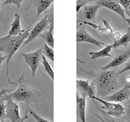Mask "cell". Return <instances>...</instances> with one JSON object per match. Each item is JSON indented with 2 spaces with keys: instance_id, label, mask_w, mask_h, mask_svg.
<instances>
[{
  "instance_id": "cell-1",
  "label": "cell",
  "mask_w": 130,
  "mask_h": 122,
  "mask_svg": "<svg viewBox=\"0 0 130 122\" xmlns=\"http://www.w3.org/2000/svg\"><path fill=\"white\" fill-rule=\"evenodd\" d=\"M32 24L26 28V29L22 34L18 35H7L0 38V51L7 57V77L8 79V83L11 85H18V82H13L10 80L9 77V64L12 56L15 53L20 50L28 38L29 32L32 29Z\"/></svg>"
},
{
  "instance_id": "cell-2",
  "label": "cell",
  "mask_w": 130,
  "mask_h": 122,
  "mask_svg": "<svg viewBox=\"0 0 130 122\" xmlns=\"http://www.w3.org/2000/svg\"><path fill=\"white\" fill-rule=\"evenodd\" d=\"M120 77L119 70L114 68L112 70H106L96 75L95 81H93L97 95L99 97L109 95L118 87V77Z\"/></svg>"
},
{
  "instance_id": "cell-3",
  "label": "cell",
  "mask_w": 130,
  "mask_h": 122,
  "mask_svg": "<svg viewBox=\"0 0 130 122\" xmlns=\"http://www.w3.org/2000/svg\"><path fill=\"white\" fill-rule=\"evenodd\" d=\"M18 88L13 93L9 94L11 99L17 102H24L27 104V107L31 103H38L40 99V93L38 90L32 89L27 84V81L24 79V69L21 77L18 80Z\"/></svg>"
},
{
  "instance_id": "cell-4",
  "label": "cell",
  "mask_w": 130,
  "mask_h": 122,
  "mask_svg": "<svg viewBox=\"0 0 130 122\" xmlns=\"http://www.w3.org/2000/svg\"><path fill=\"white\" fill-rule=\"evenodd\" d=\"M53 21H54V19H53L52 13L49 14L45 16V17H43L34 28H32V29L30 30L29 34H28L27 39L24 41V42L23 43L20 49H22L23 47L27 46L28 43H30L34 40H35L38 37H39V35L41 34H42V33L49 27L51 23Z\"/></svg>"
},
{
  "instance_id": "cell-5",
  "label": "cell",
  "mask_w": 130,
  "mask_h": 122,
  "mask_svg": "<svg viewBox=\"0 0 130 122\" xmlns=\"http://www.w3.org/2000/svg\"><path fill=\"white\" fill-rule=\"evenodd\" d=\"M4 98L6 99V118L7 120L10 122H24L28 119V112L23 117L20 116L18 104L11 99L8 94H6Z\"/></svg>"
},
{
  "instance_id": "cell-6",
  "label": "cell",
  "mask_w": 130,
  "mask_h": 122,
  "mask_svg": "<svg viewBox=\"0 0 130 122\" xmlns=\"http://www.w3.org/2000/svg\"><path fill=\"white\" fill-rule=\"evenodd\" d=\"M92 100H95L101 103L103 106L101 107L102 110H104L108 115L114 117H121L124 114V108L123 105L120 104V103H114V102H109L107 100L102 99L100 98L94 96Z\"/></svg>"
},
{
  "instance_id": "cell-7",
  "label": "cell",
  "mask_w": 130,
  "mask_h": 122,
  "mask_svg": "<svg viewBox=\"0 0 130 122\" xmlns=\"http://www.w3.org/2000/svg\"><path fill=\"white\" fill-rule=\"evenodd\" d=\"M20 55L23 56L25 63L30 67L32 72V77H34L36 75L37 69L39 68L40 62L42 61V57L43 55V47H41L37 51L30 53L20 52Z\"/></svg>"
},
{
  "instance_id": "cell-8",
  "label": "cell",
  "mask_w": 130,
  "mask_h": 122,
  "mask_svg": "<svg viewBox=\"0 0 130 122\" xmlns=\"http://www.w3.org/2000/svg\"><path fill=\"white\" fill-rule=\"evenodd\" d=\"M76 89L77 93L80 96L85 98H90L92 99L95 96V86L93 82H90L89 80L77 79L76 80Z\"/></svg>"
},
{
  "instance_id": "cell-9",
  "label": "cell",
  "mask_w": 130,
  "mask_h": 122,
  "mask_svg": "<svg viewBox=\"0 0 130 122\" xmlns=\"http://www.w3.org/2000/svg\"><path fill=\"white\" fill-rule=\"evenodd\" d=\"M98 4H99L101 7H105L107 9L114 11L117 15H119L123 21L125 22L126 20V14L124 8L121 7L118 0H96Z\"/></svg>"
},
{
  "instance_id": "cell-10",
  "label": "cell",
  "mask_w": 130,
  "mask_h": 122,
  "mask_svg": "<svg viewBox=\"0 0 130 122\" xmlns=\"http://www.w3.org/2000/svg\"><path fill=\"white\" fill-rule=\"evenodd\" d=\"M76 42H88L95 45V46L99 47L101 49L103 46H106L105 43L97 40L89 34L86 30V28H85V25H82V24H81L80 28L76 32Z\"/></svg>"
},
{
  "instance_id": "cell-11",
  "label": "cell",
  "mask_w": 130,
  "mask_h": 122,
  "mask_svg": "<svg viewBox=\"0 0 130 122\" xmlns=\"http://www.w3.org/2000/svg\"><path fill=\"white\" fill-rule=\"evenodd\" d=\"M129 57H130V48L126 49L124 51H120L111 62L102 68V71H106L108 70V69L115 68L120 66V65L124 64L129 59Z\"/></svg>"
},
{
  "instance_id": "cell-12",
  "label": "cell",
  "mask_w": 130,
  "mask_h": 122,
  "mask_svg": "<svg viewBox=\"0 0 130 122\" xmlns=\"http://www.w3.org/2000/svg\"><path fill=\"white\" fill-rule=\"evenodd\" d=\"M130 97V85L128 83L125 85L123 88H121L118 91L115 92L112 95L105 96L103 99L109 102H114V103H121L126 99H128Z\"/></svg>"
},
{
  "instance_id": "cell-13",
  "label": "cell",
  "mask_w": 130,
  "mask_h": 122,
  "mask_svg": "<svg viewBox=\"0 0 130 122\" xmlns=\"http://www.w3.org/2000/svg\"><path fill=\"white\" fill-rule=\"evenodd\" d=\"M53 2L54 0H30V3H28L25 10L34 7L37 11V17H38L41 14L46 11L51 7Z\"/></svg>"
},
{
  "instance_id": "cell-14",
  "label": "cell",
  "mask_w": 130,
  "mask_h": 122,
  "mask_svg": "<svg viewBox=\"0 0 130 122\" xmlns=\"http://www.w3.org/2000/svg\"><path fill=\"white\" fill-rule=\"evenodd\" d=\"M85 108H86V98L80 96L76 92V116L81 122H86Z\"/></svg>"
},
{
  "instance_id": "cell-15",
  "label": "cell",
  "mask_w": 130,
  "mask_h": 122,
  "mask_svg": "<svg viewBox=\"0 0 130 122\" xmlns=\"http://www.w3.org/2000/svg\"><path fill=\"white\" fill-rule=\"evenodd\" d=\"M26 29V28H25ZM25 29L21 28V23H20V15L19 13H15V17L13 21L11 23V28L7 35H18L22 34Z\"/></svg>"
},
{
  "instance_id": "cell-16",
  "label": "cell",
  "mask_w": 130,
  "mask_h": 122,
  "mask_svg": "<svg viewBox=\"0 0 130 122\" xmlns=\"http://www.w3.org/2000/svg\"><path fill=\"white\" fill-rule=\"evenodd\" d=\"M101 7V6L99 4H98L97 3H94L93 4H91V5H85V8H84V16L85 18L87 20H93L96 17L98 11L99 10V8Z\"/></svg>"
},
{
  "instance_id": "cell-17",
  "label": "cell",
  "mask_w": 130,
  "mask_h": 122,
  "mask_svg": "<svg viewBox=\"0 0 130 122\" xmlns=\"http://www.w3.org/2000/svg\"><path fill=\"white\" fill-rule=\"evenodd\" d=\"M112 48H113L112 44L106 45L103 48H102L101 50L99 51L89 52V55H90V56H91V59L95 60V59H99V58H105V57H109V58H111V55L110 54V52H111Z\"/></svg>"
},
{
  "instance_id": "cell-18",
  "label": "cell",
  "mask_w": 130,
  "mask_h": 122,
  "mask_svg": "<svg viewBox=\"0 0 130 122\" xmlns=\"http://www.w3.org/2000/svg\"><path fill=\"white\" fill-rule=\"evenodd\" d=\"M53 29H54V21L51 22L49 27L45 30L42 34L39 35V38L44 39L45 43H46L48 46L54 48V38H53Z\"/></svg>"
},
{
  "instance_id": "cell-19",
  "label": "cell",
  "mask_w": 130,
  "mask_h": 122,
  "mask_svg": "<svg viewBox=\"0 0 130 122\" xmlns=\"http://www.w3.org/2000/svg\"><path fill=\"white\" fill-rule=\"evenodd\" d=\"M129 42H130V28L128 27L127 29V32H126L123 36H120V38L114 41L112 47L114 49H116L121 46H124L126 47Z\"/></svg>"
},
{
  "instance_id": "cell-20",
  "label": "cell",
  "mask_w": 130,
  "mask_h": 122,
  "mask_svg": "<svg viewBox=\"0 0 130 122\" xmlns=\"http://www.w3.org/2000/svg\"><path fill=\"white\" fill-rule=\"evenodd\" d=\"M95 116H97L101 122H126L124 119H121L120 117H114L102 111V116L95 114Z\"/></svg>"
},
{
  "instance_id": "cell-21",
  "label": "cell",
  "mask_w": 130,
  "mask_h": 122,
  "mask_svg": "<svg viewBox=\"0 0 130 122\" xmlns=\"http://www.w3.org/2000/svg\"><path fill=\"white\" fill-rule=\"evenodd\" d=\"M42 63L43 65V68L45 69V71L47 73V75L51 77V79L52 81H54V72H53V69L51 66V64H49L48 60L46 59V57L44 55L42 57Z\"/></svg>"
},
{
  "instance_id": "cell-22",
  "label": "cell",
  "mask_w": 130,
  "mask_h": 122,
  "mask_svg": "<svg viewBox=\"0 0 130 122\" xmlns=\"http://www.w3.org/2000/svg\"><path fill=\"white\" fill-rule=\"evenodd\" d=\"M43 55L50 59L51 62H54V50L53 48L48 46L46 43L43 45Z\"/></svg>"
},
{
  "instance_id": "cell-23",
  "label": "cell",
  "mask_w": 130,
  "mask_h": 122,
  "mask_svg": "<svg viewBox=\"0 0 130 122\" xmlns=\"http://www.w3.org/2000/svg\"><path fill=\"white\" fill-rule=\"evenodd\" d=\"M6 119V99L3 95L0 99V122L4 121Z\"/></svg>"
},
{
  "instance_id": "cell-24",
  "label": "cell",
  "mask_w": 130,
  "mask_h": 122,
  "mask_svg": "<svg viewBox=\"0 0 130 122\" xmlns=\"http://www.w3.org/2000/svg\"><path fill=\"white\" fill-rule=\"evenodd\" d=\"M24 0H5L3 3L1 4L2 7L4 6H8V9H9V7L11 5V4H14V5L16 6V7L18 9H20V6H21V3H23Z\"/></svg>"
},
{
  "instance_id": "cell-25",
  "label": "cell",
  "mask_w": 130,
  "mask_h": 122,
  "mask_svg": "<svg viewBox=\"0 0 130 122\" xmlns=\"http://www.w3.org/2000/svg\"><path fill=\"white\" fill-rule=\"evenodd\" d=\"M25 111L28 112V113H30L31 115L32 116V117H34V119L36 120L37 122H51V121H49V120H46V119H44V118H42V117H41L39 115H38V114H37V113L34 111V110H32L31 108H29V107H28Z\"/></svg>"
},
{
  "instance_id": "cell-26",
  "label": "cell",
  "mask_w": 130,
  "mask_h": 122,
  "mask_svg": "<svg viewBox=\"0 0 130 122\" xmlns=\"http://www.w3.org/2000/svg\"><path fill=\"white\" fill-rule=\"evenodd\" d=\"M92 1H94V0H76V13H79L81 8L85 7L87 3Z\"/></svg>"
},
{
  "instance_id": "cell-27",
  "label": "cell",
  "mask_w": 130,
  "mask_h": 122,
  "mask_svg": "<svg viewBox=\"0 0 130 122\" xmlns=\"http://www.w3.org/2000/svg\"><path fill=\"white\" fill-rule=\"evenodd\" d=\"M129 70H130V59H128L127 61H126V62L124 64V67L122 68L120 70H119V74L120 76L121 74H123L124 72H128Z\"/></svg>"
},
{
  "instance_id": "cell-28",
  "label": "cell",
  "mask_w": 130,
  "mask_h": 122,
  "mask_svg": "<svg viewBox=\"0 0 130 122\" xmlns=\"http://www.w3.org/2000/svg\"><path fill=\"white\" fill-rule=\"evenodd\" d=\"M124 120H128V121H130V101L126 105V108H124Z\"/></svg>"
},
{
  "instance_id": "cell-29",
  "label": "cell",
  "mask_w": 130,
  "mask_h": 122,
  "mask_svg": "<svg viewBox=\"0 0 130 122\" xmlns=\"http://www.w3.org/2000/svg\"><path fill=\"white\" fill-rule=\"evenodd\" d=\"M118 1H119L121 7L124 8V11L125 12L127 11V10L128 9V7H129V5H130L129 0H118Z\"/></svg>"
},
{
  "instance_id": "cell-30",
  "label": "cell",
  "mask_w": 130,
  "mask_h": 122,
  "mask_svg": "<svg viewBox=\"0 0 130 122\" xmlns=\"http://www.w3.org/2000/svg\"><path fill=\"white\" fill-rule=\"evenodd\" d=\"M10 91H11V89H3L0 90V99L3 96V95H5L6 94H8Z\"/></svg>"
},
{
  "instance_id": "cell-31",
  "label": "cell",
  "mask_w": 130,
  "mask_h": 122,
  "mask_svg": "<svg viewBox=\"0 0 130 122\" xmlns=\"http://www.w3.org/2000/svg\"><path fill=\"white\" fill-rule=\"evenodd\" d=\"M5 59H7V57L5 56V55H3V57H1V58H0V68H1V66H2V64H3V62Z\"/></svg>"
},
{
  "instance_id": "cell-32",
  "label": "cell",
  "mask_w": 130,
  "mask_h": 122,
  "mask_svg": "<svg viewBox=\"0 0 130 122\" xmlns=\"http://www.w3.org/2000/svg\"><path fill=\"white\" fill-rule=\"evenodd\" d=\"M129 2H130V0H129ZM125 14L128 15V16H129V17H130V5H129V7H128V9L127 10V11L125 12Z\"/></svg>"
},
{
  "instance_id": "cell-33",
  "label": "cell",
  "mask_w": 130,
  "mask_h": 122,
  "mask_svg": "<svg viewBox=\"0 0 130 122\" xmlns=\"http://www.w3.org/2000/svg\"><path fill=\"white\" fill-rule=\"evenodd\" d=\"M125 22H127V24H128V26L130 28V18H126V20H125Z\"/></svg>"
},
{
  "instance_id": "cell-34",
  "label": "cell",
  "mask_w": 130,
  "mask_h": 122,
  "mask_svg": "<svg viewBox=\"0 0 130 122\" xmlns=\"http://www.w3.org/2000/svg\"><path fill=\"white\" fill-rule=\"evenodd\" d=\"M127 81H128V83H129V84H130V76L127 77Z\"/></svg>"
},
{
  "instance_id": "cell-35",
  "label": "cell",
  "mask_w": 130,
  "mask_h": 122,
  "mask_svg": "<svg viewBox=\"0 0 130 122\" xmlns=\"http://www.w3.org/2000/svg\"><path fill=\"white\" fill-rule=\"evenodd\" d=\"M3 55H4L3 54V53H2L1 51H0V58H1V57H3Z\"/></svg>"
},
{
  "instance_id": "cell-36",
  "label": "cell",
  "mask_w": 130,
  "mask_h": 122,
  "mask_svg": "<svg viewBox=\"0 0 130 122\" xmlns=\"http://www.w3.org/2000/svg\"><path fill=\"white\" fill-rule=\"evenodd\" d=\"M9 121H10L9 120H4V121H2V122H9Z\"/></svg>"
},
{
  "instance_id": "cell-37",
  "label": "cell",
  "mask_w": 130,
  "mask_h": 122,
  "mask_svg": "<svg viewBox=\"0 0 130 122\" xmlns=\"http://www.w3.org/2000/svg\"><path fill=\"white\" fill-rule=\"evenodd\" d=\"M0 7H1V3H0Z\"/></svg>"
},
{
  "instance_id": "cell-38",
  "label": "cell",
  "mask_w": 130,
  "mask_h": 122,
  "mask_svg": "<svg viewBox=\"0 0 130 122\" xmlns=\"http://www.w3.org/2000/svg\"><path fill=\"white\" fill-rule=\"evenodd\" d=\"M129 85H130V84H129Z\"/></svg>"
}]
</instances>
